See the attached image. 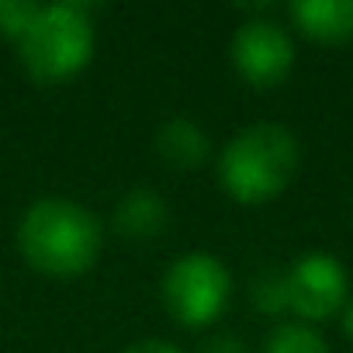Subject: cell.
Masks as SVG:
<instances>
[{"mask_svg":"<svg viewBox=\"0 0 353 353\" xmlns=\"http://www.w3.org/2000/svg\"><path fill=\"white\" fill-rule=\"evenodd\" d=\"M14 246L39 277L77 281L87 277L104 253V222L73 198H35L18 219Z\"/></svg>","mask_w":353,"mask_h":353,"instance_id":"obj_1","label":"cell"},{"mask_svg":"<svg viewBox=\"0 0 353 353\" xmlns=\"http://www.w3.org/2000/svg\"><path fill=\"white\" fill-rule=\"evenodd\" d=\"M301 170V142L281 121H253L239 128L215 156L219 188L246 208L277 201Z\"/></svg>","mask_w":353,"mask_h":353,"instance_id":"obj_2","label":"cell"},{"mask_svg":"<svg viewBox=\"0 0 353 353\" xmlns=\"http://www.w3.org/2000/svg\"><path fill=\"white\" fill-rule=\"evenodd\" d=\"M18 63L39 87H56L77 80L97 52V25L90 8L59 0L39 4L25 35L14 42Z\"/></svg>","mask_w":353,"mask_h":353,"instance_id":"obj_3","label":"cell"},{"mask_svg":"<svg viewBox=\"0 0 353 353\" xmlns=\"http://www.w3.org/2000/svg\"><path fill=\"white\" fill-rule=\"evenodd\" d=\"M236 277L219 253L191 250L173 256L159 277V301L163 312L191 332L212 329L232 305Z\"/></svg>","mask_w":353,"mask_h":353,"instance_id":"obj_4","label":"cell"},{"mask_svg":"<svg viewBox=\"0 0 353 353\" xmlns=\"http://www.w3.org/2000/svg\"><path fill=\"white\" fill-rule=\"evenodd\" d=\"M229 59L236 77L253 87V90H274L281 87L298 59L291 32L270 18V14H250L246 21L236 25L232 42H229Z\"/></svg>","mask_w":353,"mask_h":353,"instance_id":"obj_5","label":"cell"},{"mask_svg":"<svg viewBox=\"0 0 353 353\" xmlns=\"http://www.w3.org/2000/svg\"><path fill=\"white\" fill-rule=\"evenodd\" d=\"M288 274V315L305 325H322L329 319H339L343 305L350 301V270L339 256L325 250L301 253Z\"/></svg>","mask_w":353,"mask_h":353,"instance_id":"obj_6","label":"cell"},{"mask_svg":"<svg viewBox=\"0 0 353 353\" xmlns=\"http://www.w3.org/2000/svg\"><path fill=\"white\" fill-rule=\"evenodd\" d=\"M152 152L163 166H170L176 173H191L212 159V135L205 132L201 121H194L188 114H173L156 128Z\"/></svg>","mask_w":353,"mask_h":353,"instance_id":"obj_7","label":"cell"},{"mask_svg":"<svg viewBox=\"0 0 353 353\" xmlns=\"http://www.w3.org/2000/svg\"><path fill=\"white\" fill-rule=\"evenodd\" d=\"M111 229L128 243H149L170 229V205L156 188H128L114 201Z\"/></svg>","mask_w":353,"mask_h":353,"instance_id":"obj_8","label":"cell"},{"mask_svg":"<svg viewBox=\"0 0 353 353\" xmlns=\"http://www.w3.org/2000/svg\"><path fill=\"white\" fill-rule=\"evenodd\" d=\"M298 35L319 46L353 42V0H294L288 8Z\"/></svg>","mask_w":353,"mask_h":353,"instance_id":"obj_9","label":"cell"},{"mask_svg":"<svg viewBox=\"0 0 353 353\" xmlns=\"http://www.w3.org/2000/svg\"><path fill=\"white\" fill-rule=\"evenodd\" d=\"M260 353H332V346L315 325L288 319V322H277L270 329Z\"/></svg>","mask_w":353,"mask_h":353,"instance_id":"obj_10","label":"cell"},{"mask_svg":"<svg viewBox=\"0 0 353 353\" xmlns=\"http://www.w3.org/2000/svg\"><path fill=\"white\" fill-rule=\"evenodd\" d=\"M253 305L263 312V315H288V274L284 267H270L263 270L256 281H253Z\"/></svg>","mask_w":353,"mask_h":353,"instance_id":"obj_11","label":"cell"},{"mask_svg":"<svg viewBox=\"0 0 353 353\" xmlns=\"http://www.w3.org/2000/svg\"><path fill=\"white\" fill-rule=\"evenodd\" d=\"M35 8L39 4H25V0H0V39H8L11 46L25 35L28 21L35 18Z\"/></svg>","mask_w":353,"mask_h":353,"instance_id":"obj_12","label":"cell"},{"mask_svg":"<svg viewBox=\"0 0 353 353\" xmlns=\"http://www.w3.org/2000/svg\"><path fill=\"white\" fill-rule=\"evenodd\" d=\"M198 353H250V346H246L239 336H232V332H212V336L201 343Z\"/></svg>","mask_w":353,"mask_h":353,"instance_id":"obj_13","label":"cell"},{"mask_svg":"<svg viewBox=\"0 0 353 353\" xmlns=\"http://www.w3.org/2000/svg\"><path fill=\"white\" fill-rule=\"evenodd\" d=\"M121 353H188L181 343H173V339H159V336H149V339H135L128 343Z\"/></svg>","mask_w":353,"mask_h":353,"instance_id":"obj_14","label":"cell"},{"mask_svg":"<svg viewBox=\"0 0 353 353\" xmlns=\"http://www.w3.org/2000/svg\"><path fill=\"white\" fill-rule=\"evenodd\" d=\"M339 329H343V336L353 343V294H350V301H346L343 312H339Z\"/></svg>","mask_w":353,"mask_h":353,"instance_id":"obj_15","label":"cell"}]
</instances>
